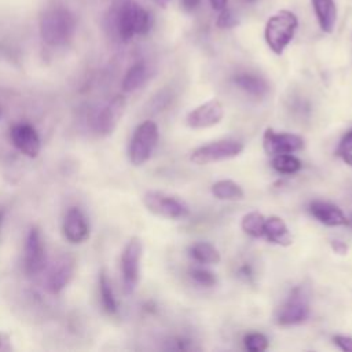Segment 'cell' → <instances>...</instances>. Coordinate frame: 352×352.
Listing matches in <instances>:
<instances>
[{
	"label": "cell",
	"mask_w": 352,
	"mask_h": 352,
	"mask_svg": "<svg viewBox=\"0 0 352 352\" xmlns=\"http://www.w3.org/2000/svg\"><path fill=\"white\" fill-rule=\"evenodd\" d=\"M151 15L133 0H124L111 14V26L122 41H129L136 36H143L151 29Z\"/></svg>",
	"instance_id": "obj_1"
},
{
	"label": "cell",
	"mask_w": 352,
	"mask_h": 352,
	"mask_svg": "<svg viewBox=\"0 0 352 352\" xmlns=\"http://www.w3.org/2000/svg\"><path fill=\"white\" fill-rule=\"evenodd\" d=\"M76 32V18L73 12L59 4L47 7L40 16V36L43 41L52 47L67 44Z\"/></svg>",
	"instance_id": "obj_2"
},
{
	"label": "cell",
	"mask_w": 352,
	"mask_h": 352,
	"mask_svg": "<svg viewBox=\"0 0 352 352\" xmlns=\"http://www.w3.org/2000/svg\"><path fill=\"white\" fill-rule=\"evenodd\" d=\"M297 28V15L290 10H279L272 14L267 19L264 29V38L270 50L276 55H282L285 48L293 40Z\"/></svg>",
	"instance_id": "obj_3"
},
{
	"label": "cell",
	"mask_w": 352,
	"mask_h": 352,
	"mask_svg": "<svg viewBox=\"0 0 352 352\" xmlns=\"http://www.w3.org/2000/svg\"><path fill=\"white\" fill-rule=\"evenodd\" d=\"M158 142V126L154 121L142 122L129 143V160L133 165H143L153 154Z\"/></svg>",
	"instance_id": "obj_4"
},
{
	"label": "cell",
	"mask_w": 352,
	"mask_h": 352,
	"mask_svg": "<svg viewBox=\"0 0 352 352\" xmlns=\"http://www.w3.org/2000/svg\"><path fill=\"white\" fill-rule=\"evenodd\" d=\"M243 150V144L238 140L223 139L201 146L191 153V161L197 165H206L212 162L226 161L239 155Z\"/></svg>",
	"instance_id": "obj_5"
},
{
	"label": "cell",
	"mask_w": 352,
	"mask_h": 352,
	"mask_svg": "<svg viewBox=\"0 0 352 352\" xmlns=\"http://www.w3.org/2000/svg\"><path fill=\"white\" fill-rule=\"evenodd\" d=\"M143 246L138 236H133L125 246L121 256V278L124 292L132 294L139 283L140 275V260Z\"/></svg>",
	"instance_id": "obj_6"
},
{
	"label": "cell",
	"mask_w": 352,
	"mask_h": 352,
	"mask_svg": "<svg viewBox=\"0 0 352 352\" xmlns=\"http://www.w3.org/2000/svg\"><path fill=\"white\" fill-rule=\"evenodd\" d=\"M309 316V302L305 292L301 287H296L287 300L279 307L275 320L278 324L290 326L298 324L308 319Z\"/></svg>",
	"instance_id": "obj_7"
},
{
	"label": "cell",
	"mask_w": 352,
	"mask_h": 352,
	"mask_svg": "<svg viewBox=\"0 0 352 352\" xmlns=\"http://www.w3.org/2000/svg\"><path fill=\"white\" fill-rule=\"evenodd\" d=\"M144 206L154 214L165 219H183L188 214V206L176 197L158 191H148L143 197Z\"/></svg>",
	"instance_id": "obj_8"
},
{
	"label": "cell",
	"mask_w": 352,
	"mask_h": 352,
	"mask_svg": "<svg viewBox=\"0 0 352 352\" xmlns=\"http://www.w3.org/2000/svg\"><path fill=\"white\" fill-rule=\"evenodd\" d=\"M45 264V249L44 242L37 227L30 228L26 243H25V256H23V267L28 275H36L43 271Z\"/></svg>",
	"instance_id": "obj_9"
},
{
	"label": "cell",
	"mask_w": 352,
	"mask_h": 352,
	"mask_svg": "<svg viewBox=\"0 0 352 352\" xmlns=\"http://www.w3.org/2000/svg\"><path fill=\"white\" fill-rule=\"evenodd\" d=\"M224 117V107L217 99H212L191 110L186 117V124L194 129L210 128Z\"/></svg>",
	"instance_id": "obj_10"
},
{
	"label": "cell",
	"mask_w": 352,
	"mask_h": 352,
	"mask_svg": "<svg viewBox=\"0 0 352 352\" xmlns=\"http://www.w3.org/2000/svg\"><path fill=\"white\" fill-rule=\"evenodd\" d=\"M304 147V140L294 133H276L268 128L263 136V148L268 155L292 154Z\"/></svg>",
	"instance_id": "obj_11"
},
{
	"label": "cell",
	"mask_w": 352,
	"mask_h": 352,
	"mask_svg": "<svg viewBox=\"0 0 352 352\" xmlns=\"http://www.w3.org/2000/svg\"><path fill=\"white\" fill-rule=\"evenodd\" d=\"M10 139L12 144L25 155L34 158L40 153V138L37 131L26 122L15 124L10 128Z\"/></svg>",
	"instance_id": "obj_12"
},
{
	"label": "cell",
	"mask_w": 352,
	"mask_h": 352,
	"mask_svg": "<svg viewBox=\"0 0 352 352\" xmlns=\"http://www.w3.org/2000/svg\"><path fill=\"white\" fill-rule=\"evenodd\" d=\"M125 107V98L122 95L114 96L98 114L95 121L96 132L100 135H110L116 129L120 118L122 117Z\"/></svg>",
	"instance_id": "obj_13"
},
{
	"label": "cell",
	"mask_w": 352,
	"mask_h": 352,
	"mask_svg": "<svg viewBox=\"0 0 352 352\" xmlns=\"http://www.w3.org/2000/svg\"><path fill=\"white\" fill-rule=\"evenodd\" d=\"M74 271V260L70 256L59 257L50 268L45 279V287L50 293H59L70 280Z\"/></svg>",
	"instance_id": "obj_14"
},
{
	"label": "cell",
	"mask_w": 352,
	"mask_h": 352,
	"mask_svg": "<svg viewBox=\"0 0 352 352\" xmlns=\"http://www.w3.org/2000/svg\"><path fill=\"white\" fill-rule=\"evenodd\" d=\"M65 238L72 243H81L89 236V226L78 208H70L63 220Z\"/></svg>",
	"instance_id": "obj_15"
},
{
	"label": "cell",
	"mask_w": 352,
	"mask_h": 352,
	"mask_svg": "<svg viewBox=\"0 0 352 352\" xmlns=\"http://www.w3.org/2000/svg\"><path fill=\"white\" fill-rule=\"evenodd\" d=\"M311 214L324 226H345L348 224V219L344 212L334 204L326 201H314L309 205Z\"/></svg>",
	"instance_id": "obj_16"
},
{
	"label": "cell",
	"mask_w": 352,
	"mask_h": 352,
	"mask_svg": "<svg viewBox=\"0 0 352 352\" xmlns=\"http://www.w3.org/2000/svg\"><path fill=\"white\" fill-rule=\"evenodd\" d=\"M319 28L324 33H333L337 22L336 0H311Z\"/></svg>",
	"instance_id": "obj_17"
},
{
	"label": "cell",
	"mask_w": 352,
	"mask_h": 352,
	"mask_svg": "<svg viewBox=\"0 0 352 352\" xmlns=\"http://www.w3.org/2000/svg\"><path fill=\"white\" fill-rule=\"evenodd\" d=\"M264 236H267V239L271 241L272 243H276L280 246H289L292 245V241H293L286 223L278 216H271L265 219Z\"/></svg>",
	"instance_id": "obj_18"
},
{
	"label": "cell",
	"mask_w": 352,
	"mask_h": 352,
	"mask_svg": "<svg viewBox=\"0 0 352 352\" xmlns=\"http://www.w3.org/2000/svg\"><path fill=\"white\" fill-rule=\"evenodd\" d=\"M234 84L243 92L256 98H261L268 92V84L265 80L254 74H238L234 77Z\"/></svg>",
	"instance_id": "obj_19"
},
{
	"label": "cell",
	"mask_w": 352,
	"mask_h": 352,
	"mask_svg": "<svg viewBox=\"0 0 352 352\" xmlns=\"http://www.w3.org/2000/svg\"><path fill=\"white\" fill-rule=\"evenodd\" d=\"M212 194L219 199L238 201L242 199L245 192L242 187L232 180H219L212 186Z\"/></svg>",
	"instance_id": "obj_20"
},
{
	"label": "cell",
	"mask_w": 352,
	"mask_h": 352,
	"mask_svg": "<svg viewBox=\"0 0 352 352\" xmlns=\"http://www.w3.org/2000/svg\"><path fill=\"white\" fill-rule=\"evenodd\" d=\"M191 257L202 264H217L220 261L219 250L209 242H197L190 248Z\"/></svg>",
	"instance_id": "obj_21"
},
{
	"label": "cell",
	"mask_w": 352,
	"mask_h": 352,
	"mask_svg": "<svg viewBox=\"0 0 352 352\" xmlns=\"http://www.w3.org/2000/svg\"><path fill=\"white\" fill-rule=\"evenodd\" d=\"M147 78V66L144 62H136L129 67L126 72L124 80H122V88L126 92L138 89Z\"/></svg>",
	"instance_id": "obj_22"
},
{
	"label": "cell",
	"mask_w": 352,
	"mask_h": 352,
	"mask_svg": "<svg viewBox=\"0 0 352 352\" xmlns=\"http://www.w3.org/2000/svg\"><path fill=\"white\" fill-rule=\"evenodd\" d=\"M99 292H100V301H102L103 309L110 315L116 314L118 309L117 300L114 297V292H113L110 279L104 271H102L100 276H99Z\"/></svg>",
	"instance_id": "obj_23"
},
{
	"label": "cell",
	"mask_w": 352,
	"mask_h": 352,
	"mask_svg": "<svg viewBox=\"0 0 352 352\" xmlns=\"http://www.w3.org/2000/svg\"><path fill=\"white\" fill-rule=\"evenodd\" d=\"M264 224H265V217L261 213L250 212L242 217L241 227L248 235L253 238H261L264 236Z\"/></svg>",
	"instance_id": "obj_24"
},
{
	"label": "cell",
	"mask_w": 352,
	"mask_h": 352,
	"mask_svg": "<svg viewBox=\"0 0 352 352\" xmlns=\"http://www.w3.org/2000/svg\"><path fill=\"white\" fill-rule=\"evenodd\" d=\"M272 168L280 173H296L301 169V161L292 154H278L272 158Z\"/></svg>",
	"instance_id": "obj_25"
},
{
	"label": "cell",
	"mask_w": 352,
	"mask_h": 352,
	"mask_svg": "<svg viewBox=\"0 0 352 352\" xmlns=\"http://www.w3.org/2000/svg\"><path fill=\"white\" fill-rule=\"evenodd\" d=\"M245 348L252 352H263L268 348V338L263 333H249L243 338Z\"/></svg>",
	"instance_id": "obj_26"
},
{
	"label": "cell",
	"mask_w": 352,
	"mask_h": 352,
	"mask_svg": "<svg viewBox=\"0 0 352 352\" xmlns=\"http://www.w3.org/2000/svg\"><path fill=\"white\" fill-rule=\"evenodd\" d=\"M190 275L201 286L210 287V286H214V283H216L214 274L208 271V270H205V268H194V270H191Z\"/></svg>",
	"instance_id": "obj_27"
},
{
	"label": "cell",
	"mask_w": 352,
	"mask_h": 352,
	"mask_svg": "<svg viewBox=\"0 0 352 352\" xmlns=\"http://www.w3.org/2000/svg\"><path fill=\"white\" fill-rule=\"evenodd\" d=\"M236 23H238V18H236V15L232 10H230L227 7L220 10V14H219L217 21H216L217 28L230 29V28H234Z\"/></svg>",
	"instance_id": "obj_28"
},
{
	"label": "cell",
	"mask_w": 352,
	"mask_h": 352,
	"mask_svg": "<svg viewBox=\"0 0 352 352\" xmlns=\"http://www.w3.org/2000/svg\"><path fill=\"white\" fill-rule=\"evenodd\" d=\"M348 153H352V128L344 135V138L341 139V142L338 143V147L336 150V154L340 157L344 154H348Z\"/></svg>",
	"instance_id": "obj_29"
},
{
	"label": "cell",
	"mask_w": 352,
	"mask_h": 352,
	"mask_svg": "<svg viewBox=\"0 0 352 352\" xmlns=\"http://www.w3.org/2000/svg\"><path fill=\"white\" fill-rule=\"evenodd\" d=\"M334 344L345 351V352H352V337H348V336H334L333 338Z\"/></svg>",
	"instance_id": "obj_30"
},
{
	"label": "cell",
	"mask_w": 352,
	"mask_h": 352,
	"mask_svg": "<svg viewBox=\"0 0 352 352\" xmlns=\"http://www.w3.org/2000/svg\"><path fill=\"white\" fill-rule=\"evenodd\" d=\"M180 3L186 11H194L199 6L201 0H180Z\"/></svg>",
	"instance_id": "obj_31"
},
{
	"label": "cell",
	"mask_w": 352,
	"mask_h": 352,
	"mask_svg": "<svg viewBox=\"0 0 352 352\" xmlns=\"http://www.w3.org/2000/svg\"><path fill=\"white\" fill-rule=\"evenodd\" d=\"M209 3H210V6H212L213 10L220 11L221 8H224V7L227 6L228 0H209Z\"/></svg>",
	"instance_id": "obj_32"
},
{
	"label": "cell",
	"mask_w": 352,
	"mask_h": 352,
	"mask_svg": "<svg viewBox=\"0 0 352 352\" xmlns=\"http://www.w3.org/2000/svg\"><path fill=\"white\" fill-rule=\"evenodd\" d=\"M333 248H334V250H336L337 253H340V254L346 253V246H345L341 241H334V242H333Z\"/></svg>",
	"instance_id": "obj_33"
},
{
	"label": "cell",
	"mask_w": 352,
	"mask_h": 352,
	"mask_svg": "<svg viewBox=\"0 0 352 352\" xmlns=\"http://www.w3.org/2000/svg\"><path fill=\"white\" fill-rule=\"evenodd\" d=\"M7 342H8V337H7L6 334L0 333V349L6 348V344H7Z\"/></svg>",
	"instance_id": "obj_34"
},
{
	"label": "cell",
	"mask_w": 352,
	"mask_h": 352,
	"mask_svg": "<svg viewBox=\"0 0 352 352\" xmlns=\"http://www.w3.org/2000/svg\"><path fill=\"white\" fill-rule=\"evenodd\" d=\"M341 158L344 160V162H345V164H348L349 166H352V153L344 154V155H341Z\"/></svg>",
	"instance_id": "obj_35"
},
{
	"label": "cell",
	"mask_w": 352,
	"mask_h": 352,
	"mask_svg": "<svg viewBox=\"0 0 352 352\" xmlns=\"http://www.w3.org/2000/svg\"><path fill=\"white\" fill-rule=\"evenodd\" d=\"M160 7H166L168 6V3H169V0H154Z\"/></svg>",
	"instance_id": "obj_36"
},
{
	"label": "cell",
	"mask_w": 352,
	"mask_h": 352,
	"mask_svg": "<svg viewBox=\"0 0 352 352\" xmlns=\"http://www.w3.org/2000/svg\"><path fill=\"white\" fill-rule=\"evenodd\" d=\"M3 217H4V210L0 209V226H1V223H3Z\"/></svg>",
	"instance_id": "obj_37"
},
{
	"label": "cell",
	"mask_w": 352,
	"mask_h": 352,
	"mask_svg": "<svg viewBox=\"0 0 352 352\" xmlns=\"http://www.w3.org/2000/svg\"><path fill=\"white\" fill-rule=\"evenodd\" d=\"M243 1H252V0H243Z\"/></svg>",
	"instance_id": "obj_38"
},
{
	"label": "cell",
	"mask_w": 352,
	"mask_h": 352,
	"mask_svg": "<svg viewBox=\"0 0 352 352\" xmlns=\"http://www.w3.org/2000/svg\"><path fill=\"white\" fill-rule=\"evenodd\" d=\"M351 223H352V217H351Z\"/></svg>",
	"instance_id": "obj_39"
}]
</instances>
